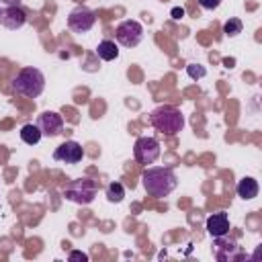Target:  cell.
Segmentation results:
<instances>
[{
	"label": "cell",
	"instance_id": "d6986e66",
	"mask_svg": "<svg viewBox=\"0 0 262 262\" xmlns=\"http://www.w3.org/2000/svg\"><path fill=\"white\" fill-rule=\"evenodd\" d=\"M219 4H221V0H199V6L205 10H215V8H219Z\"/></svg>",
	"mask_w": 262,
	"mask_h": 262
},
{
	"label": "cell",
	"instance_id": "4fadbf2b",
	"mask_svg": "<svg viewBox=\"0 0 262 262\" xmlns=\"http://www.w3.org/2000/svg\"><path fill=\"white\" fill-rule=\"evenodd\" d=\"M237 196H242L244 201H250V199L258 196V182L254 178H250V176L242 178L237 182Z\"/></svg>",
	"mask_w": 262,
	"mask_h": 262
},
{
	"label": "cell",
	"instance_id": "9c48e42d",
	"mask_svg": "<svg viewBox=\"0 0 262 262\" xmlns=\"http://www.w3.org/2000/svg\"><path fill=\"white\" fill-rule=\"evenodd\" d=\"M84 158V149L78 141L70 139V141H63L61 145L55 147L53 151V160L57 162H63V164H78L80 160Z\"/></svg>",
	"mask_w": 262,
	"mask_h": 262
},
{
	"label": "cell",
	"instance_id": "277c9868",
	"mask_svg": "<svg viewBox=\"0 0 262 262\" xmlns=\"http://www.w3.org/2000/svg\"><path fill=\"white\" fill-rule=\"evenodd\" d=\"M63 196L72 203H78V205H90L96 196V186L90 178H78L66 186Z\"/></svg>",
	"mask_w": 262,
	"mask_h": 262
},
{
	"label": "cell",
	"instance_id": "2e32d148",
	"mask_svg": "<svg viewBox=\"0 0 262 262\" xmlns=\"http://www.w3.org/2000/svg\"><path fill=\"white\" fill-rule=\"evenodd\" d=\"M123 196H125V188H123L121 182H111V184L106 186V199H108L111 203H121Z\"/></svg>",
	"mask_w": 262,
	"mask_h": 262
},
{
	"label": "cell",
	"instance_id": "7c38bea8",
	"mask_svg": "<svg viewBox=\"0 0 262 262\" xmlns=\"http://www.w3.org/2000/svg\"><path fill=\"white\" fill-rule=\"evenodd\" d=\"M207 231H209V235H213V237L227 235V233H229V217H227V213L219 211V213L209 215V217H207Z\"/></svg>",
	"mask_w": 262,
	"mask_h": 262
},
{
	"label": "cell",
	"instance_id": "5bb4252c",
	"mask_svg": "<svg viewBox=\"0 0 262 262\" xmlns=\"http://www.w3.org/2000/svg\"><path fill=\"white\" fill-rule=\"evenodd\" d=\"M96 55H98L100 59H104V61H113V59L119 57V47H117L115 41L104 39V41L98 43V47H96Z\"/></svg>",
	"mask_w": 262,
	"mask_h": 262
},
{
	"label": "cell",
	"instance_id": "5b68a950",
	"mask_svg": "<svg viewBox=\"0 0 262 262\" xmlns=\"http://www.w3.org/2000/svg\"><path fill=\"white\" fill-rule=\"evenodd\" d=\"M115 37H117V43H121L123 47H137L143 39V27H141V23L127 18V20L119 23Z\"/></svg>",
	"mask_w": 262,
	"mask_h": 262
},
{
	"label": "cell",
	"instance_id": "8fae6325",
	"mask_svg": "<svg viewBox=\"0 0 262 262\" xmlns=\"http://www.w3.org/2000/svg\"><path fill=\"white\" fill-rule=\"evenodd\" d=\"M27 23V14L20 6H6L0 10V25L8 31H16Z\"/></svg>",
	"mask_w": 262,
	"mask_h": 262
},
{
	"label": "cell",
	"instance_id": "7a4b0ae2",
	"mask_svg": "<svg viewBox=\"0 0 262 262\" xmlns=\"http://www.w3.org/2000/svg\"><path fill=\"white\" fill-rule=\"evenodd\" d=\"M149 123L154 125L156 131H160L162 135H178L184 127V117L180 113V108L172 106V104H162L158 108H154L149 113Z\"/></svg>",
	"mask_w": 262,
	"mask_h": 262
},
{
	"label": "cell",
	"instance_id": "e0dca14e",
	"mask_svg": "<svg viewBox=\"0 0 262 262\" xmlns=\"http://www.w3.org/2000/svg\"><path fill=\"white\" fill-rule=\"evenodd\" d=\"M242 20L239 18H229L225 25H223V33L227 35V37H235V35H239L242 33Z\"/></svg>",
	"mask_w": 262,
	"mask_h": 262
},
{
	"label": "cell",
	"instance_id": "7402d4cb",
	"mask_svg": "<svg viewBox=\"0 0 262 262\" xmlns=\"http://www.w3.org/2000/svg\"><path fill=\"white\" fill-rule=\"evenodd\" d=\"M2 4H6V6H18L23 0H0Z\"/></svg>",
	"mask_w": 262,
	"mask_h": 262
},
{
	"label": "cell",
	"instance_id": "44dd1931",
	"mask_svg": "<svg viewBox=\"0 0 262 262\" xmlns=\"http://www.w3.org/2000/svg\"><path fill=\"white\" fill-rule=\"evenodd\" d=\"M184 16V8H180V6H176V8H172V18H182Z\"/></svg>",
	"mask_w": 262,
	"mask_h": 262
},
{
	"label": "cell",
	"instance_id": "52a82bcc",
	"mask_svg": "<svg viewBox=\"0 0 262 262\" xmlns=\"http://www.w3.org/2000/svg\"><path fill=\"white\" fill-rule=\"evenodd\" d=\"M96 23V14L88 8V6H76L70 14H68V27L70 31L82 35V33H88Z\"/></svg>",
	"mask_w": 262,
	"mask_h": 262
},
{
	"label": "cell",
	"instance_id": "ba28073f",
	"mask_svg": "<svg viewBox=\"0 0 262 262\" xmlns=\"http://www.w3.org/2000/svg\"><path fill=\"white\" fill-rule=\"evenodd\" d=\"M37 127L41 129V135H45V137H57L63 131V119L55 111H45L39 115Z\"/></svg>",
	"mask_w": 262,
	"mask_h": 262
},
{
	"label": "cell",
	"instance_id": "3957f363",
	"mask_svg": "<svg viewBox=\"0 0 262 262\" xmlns=\"http://www.w3.org/2000/svg\"><path fill=\"white\" fill-rule=\"evenodd\" d=\"M12 90L25 98H37L45 90L43 72L37 68H23L12 80Z\"/></svg>",
	"mask_w": 262,
	"mask_h": 262
},
{
	"label": "cell",
	"instance_id": "8992f818",
	"mask_svg": "<svg viewBox=\"0 0 262 262\" xmlns=\"http://www.w3.org/2000/svg\"><path fill=\"white\" fill-rule=\"evenodd\" d=\"M160 154H162V149H160V141L156 137H139L133 145V156L143 166L154 164L160 158Z\"/></svg>",
	"mask_w": 262,
	"mask_h": 262
},
{
	"label": "cell",
	"instance_id": "ffe728a7",
	"mask_svg": "<svg viewBox=\"0 0 262 262\" xmlns=\"http://www.w3.org/2000/svg\"><path fill=\"white\" fill-rule=\"evenodd\" d=\"M72 262L74 260H82V262H86L88 260V254H84V252H80V250H74V252H70V256H68Z\"/></svg>",
	"mask_w": 262,
	"mask_h": 262
},
{
	"label": "cell",
	"instance_id": "9a60e30c",
	"mask_svg": "<svg viewBox=\"0 0 262 262\" xmlns=\"http://www.w3.org/2000/svg\"><path fill=\"white\" fill-rule=\"evenodd\" d=\"M20 139H23L25 143H29V145L39 143V139H41V129H39L37 125H33V123H27V125H23V129H20Z\"/></svg>",
	"mask_w": 262,
	"mask_h": 262
},
{
	"label": "cell",
	"instance_id": "6da1fadb",
	"mask_svg": "<svg viewBox=\"0 0 262 262\" xmlns=\"http://www.w3.org/2000/svg\"><path fill=\"white\" fill-rule=\"evenodd\" d=\"M141 184H143V188H145V192L149 196L164 199V196H168L178 186V178H176V174L170 168L149 166L141 174Z\"/></svg>",
	"mask_w": 262,
	"mask_h": 262
},
{
	"label": "cell",
	"instance_id": "ac0fdd59",
	"mask_svg": "<svg viewBox=\"0 0 262 262\" xmlns=\"http://www.w3.org/2000/svg\"><path fill=\"white\" fill-rule=\"evenodd\" d=\"M186 74H188L192 80H199V78H203V76L207 74V70H205L203 66H199V63H190V66H186Z\"/></svg>",
	"mask_w": 262,
	"mask_h": 262
},
{
	"label": "cell",
	"instance_id": "30bf717a",
	"mask_svg": "<svg viewBox=\"0 0 262 262\" xmlns=\"http://www.w3.org/2000/svg\"><path fill=\"white\" fill-rule=\"evenodd\" d=\"M244 252L239 250L237 242L235 239H229L225 235L221 237H215V258L221 260V262H231V260H237L242 258Z\"/></svg>",
	"mask_w": 262,
	"mask_h": 262
}]
</instances>
